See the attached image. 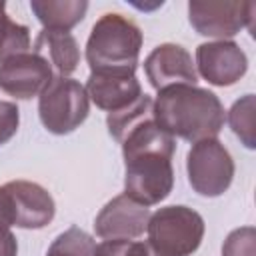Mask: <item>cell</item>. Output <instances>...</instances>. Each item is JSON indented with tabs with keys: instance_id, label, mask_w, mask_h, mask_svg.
Segmentation results:
<instances>
[{
	"instance_id": "1",
	"label": "cell",
	"mask_w": 256,
	"mask_h": 256,
	"mask_svg": "<svg viewBox=\"0 0 256 256\" xmlns=\"http://www.w3.org/2000/svg\"><path fill=\"white\" fill-rule=\"evenodd\" d=\"M124 156V194L142 206L160 204L174 186L176 142L160 130L154 116L136 124L120 142Z\"/></svg>"
},
{
	"instance_id": "2",
	"label": "cell",
	"mask_w": 256,
	"mask_h": 256,
	"mask_svg": "<svg viewBox=\"0 0 256 256\" xmlns=\"http://www.w3.org/2000/svg\"><path fill=\"white\" fill-rule=\"evenodd\" d=\"M152 116L160 130L188 142L216 138L226 120L218 96L190 84H176L160 90L152 104Z\"/></svg>"
},
{
	"instance_id": "3",
	"label": "cell",
	"mask_w": 256,
	"mask_h": 256,
	"mask_svg": "<svg viewBox=\"0 0 256 256\" xmlns=\"http://www.w3.org/2000/svg\"><path fill=\"white\" fill-rule=\"evenodd\" d=\"M142 48L140 26L116 12L104 14L92 26L86 42L90 72H136Z\"/></svg>"
},
{
	"instance_id": "4",
	"label": "cell",
	"mask_w": 256,
	"mask_h": 256,
	"mask_svg": "<svg viewBox=\"0 0 256 256\" xmlns=\"http://www.w3.org/2000/svg\"><path fill=\"white\" fill-rule=\"evenodd\" d=\"M204 218L182 204L158 208L150 214L148 244L158 256H192L204 238Z\"/></svg>"
},
{
	"instance_id": "5",
	"label": "cell",
	"mask_w": 256,
	"mask_h": 256,
	"mask_svg": "<svg viewBox=\"0 0 256 256\" xmlns=\"http://www.w3.org/2000/svg\"><path fill=\"white\" fill-rule=\"evenodd\" d=\"M90 112V98L86 88L66 76H56L48 88L38 96V114L44 128L52 134L64 136L74 132Z\"/></svg>"
},
{
	"instance_id": "6",
	"label": "cell",
	"mask_w": 256,
	"mask_h": 256,
	"mask_svg": "<svg viewBox=\"0 0 256 256\" xmlns=\"http://www.w3.org/2000/svg\"><path fill=\"white\" fill-rule=\"evenodd\" d=\"M188 182L192 190L206 198L222 196L234 178V160L218 138L192 142L186 156Z\"/></svg>"
},
{
	"instance_id": "7",
	"label": "cell",
	"mask_w": 256,
	"mask_h": 256,
	"mask_svg": "<svg viewBox=\"0 0 256 256\" xmlns=\"http://www.w3.org/2000/svg\"><path fill=\"white\" fill-rule=\"evenodd\" d=\"M254 2L238 0H192L188 2V20L192 28L208 38L226 40L248 28L254 36Z\"/></svg>"
},
{
	"instance_id": "8",
	"label": "cell",
	"mask_w": 256,
	"mask_h": 256,
	"mask_svg": "<svg viewBox=\"0 0 256 256\" xmlns=\"http://www.w3.org/2000/svg\"><path fill=\"white\" fill-rule=\"evenodd\" d=\"M54 80L50 62L38 52H20L0 62V90L18 100L40 96Z\"/></svg>"
},
{
	"instance_id": "9",
	"label": "cell",
	"mask_w": 256,
	"mask_h": 256,
	"mask_svg": "<svg viewBox=\"0 0 256 256\" xmlns=\"http://www.w3.org/2000/svg\"><path fill=\"white\" fill-rule=\"evenodd\" d=\"M198 74L212 86H232L248 70V58L244 50L232 40L204 42L196 48Z\"/></svg>"
},
{
	"instance_id": "10",
	"label": "cell",
	"mask_w": 256,
	"mask_h": 256,
	"mask_svg": "<svg viewBox=\"0 0 256 256\" xmlns=\"http://www.w3.org/2000/svg\"><path fill=\"white\" fill-rule=\"evenodd\" d=\"M150 218L148 206H142L126 194L114 196L98 212L94 232L102 240H132L144 234Z\"/></svg>"
},
{
	"instance_id": "11",
	"label": "cell",
	"mask_w": 256,
	"mask_h": 256,
	"mask_svg": "<svg viewBox=\"0 0 256 256\" xmlns=\"http://www.w3.org/2000/svg\"><path fill=\"white\" fill-rule=\"evenodd\" d=\"M144 72L154 90H164L176 84L196 86L198 72L192 62V56L180 44H160L144 60Z\"/></svg>"
},
{
	"instance_id": "12",
	"label": "cell",
	"mask_w": 256,
	"mask_h": 256,
	"mask_svg": "<svg viewBox=\"0 0 256 256\" xmlns=\"http://www.w3.org/2000/svg\"><path fill=\"white\" fill-rule=\"evenodd\" d=\"M86 92L88 98L108 114L128 108L144 94L132 72H90Z\"/></svg>"
},
{
	"instance_id": "13",
	"label": "cell",
	"mask_w": 256,
	"mask_h": 256,
	"mask_svg": "<svg viewBox=\"0 0 256 256\" xmlns=\"http://www.w3.org/2000/svg\"><path fill=\"white\" fill-rule=\"evenodd\" d=\"M6 188L16 206V226L26 230H38L52 222L56 204L46 188L28 180L6 182Z\"/></svg>"
},
{
	"instance_id": "14",
	"label": "cell",
	"mask_w": 256,
	"mask_h": 256,
	"mask_svg": "<svg viewBox=\"0 0 256 256\" xmlns=\"http://www.w3.org/2000/svg\"><path fill=\"white\" fill-rule=\"evenodd\" d=\"M34 52L42 54L60 76H70L80 64V48L70 32L42 30L34 40Z\"/></svg>"
},
{
	"instance_id": "15",
	"label": "cell",
	"mask_w": 256,
	"mask_h": 256,
	"mask_svg": "<svg viewBox=\"0 0 256 256\" xmlns=\"http://www.w3.org/2000/svg\"><path fill=\"white\" fill-rule=\"evenodd\" d=\"M30 10L44 30L70 32L86 16V0H32Z\"/></svg>"
},
{
	"instance_id": "16",
	"label": "cell",
	"mask_w": 256,
	"mask_h": 256,
	"mask_svg": "<svg viewBox=\"0 0 256 256\" xmlns=\"http://www.w3.org/2000/svg\"><path fill=\"white\" fill-rule=\"evenodd\" d=\"M152 104L154 100L148 96V94H142L134 104H130L128 108L120 110V112H112L108 114L106 118V124H108V132L114 140L122 142L124 136L136 126L140 124L142 120L150 118L152 116Z\"/></svg>"
},
{
	"instance_id": "17",
	"label": "cell",
	"mask_w": 256,
	"mask_h": 256,
	"mask_svg": "<svg viewBox=\"0 0 256 256\" xmlns=\"http://www.w3.org/2000/svg\"><path fill=\"white\" fill-rule=\"evenodd\" d=\"M30 44L32 40L28 26L14 22L6 14V4L0 2V62L20 52H28Z\"/></svg>"
},
{
	"instance_id": "18",
	"label": "cell",
	"mask_w": 256,
	"mask_h": 256,
	"mask_svg": "<svg viewBox=\"0 0 256 256\" xmlns=\"http://www.w3.org/2000/svg\"><path fill=\"white\" fill-rule=\"evenodd\" d=\"M46 256H98V244L82 228L70 226L56 236Z\"/></svg>"
},
{
	"instance_id": "19",
	"label": "cell",
	"mask_w": 256,
	"mask_h": 256,
	"mask_svg": "<svg viewBox=\"0 0 256 256\" xmlns=\"http://www.w3.org/2000/svg\"><path fill=\"white\" fill-rule=\"evenodd\" d=\"M228 124L246 148H254V94H246L228 110Z\"/></svg>"
},
{
	"instance_id": "20",
	"label": "cell",
	"mask_w": 256,
	"mask_h": 256,
	"mask_svg": "<svg viewBox=\"0 0 256 256\" xmlns=\"http://www.w3.org/2000/svg\"><path fill=\"white\" fill-rule=\"evenodd\" d=\"M12 226H16V206L14 200L4 186H0V256H16L18 242L12 234Z\"/></svg>"
},
{
	"instance_id": "21",
	"label": "cell",
	"mask_w": 256,
	"mask_h": 256,
	"mask_svg": "<svg viewBox=\"0 0 256 256\" xmlns=\"http://www.w3.org/2000/svg\"><path fill=\"white\" fill-rule=\"evenodd\" d=\"M222 256H256V230L252 226L232 230L222 244Z\"/></svg>"
},
{
	"instance_id": "22",
	"label": "cell",
	"mask_w": 256,
	"mask_h": 256,
	"mask_svg": "<svg viewBox=\"0 0 256 256\" xmlns=\"http://www.w3.org/2000/svg\"><path fill=\"white\" fill-rule=\"evenodd\" d=\"M98 256H158L148 242L106 240L98 246Z\"/></svg>"
},
{
	"instance_id": "23",
	"label": "cell",
	"mask_w": 256,
	"mask_h": 256,
	"mask_svg": "<svg viewBox=\"0 0 256 256\" xmlns=\"http://www.w3.org/2000/svg\"><path fill=\"white\" fill-rule=\"evenodd\" d=\"M20 124V110L14 102L0 100V146H4L16 132Z\"/></svg>"
}]
</instances>
